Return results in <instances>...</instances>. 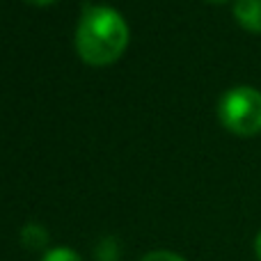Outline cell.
I'll use <instances>...</instances> for the list:
<instances>
[{
	"label": "cell",
	"instance_id": "obj_8",
	"mask_svg": "<svg viewBox=\"0 0 261 261\" xmlns=\"http://www.w3.org/2000/svg\"><path fill=\"white\" fill-rule=\"evenodd\" d=\"M254 254H257V259L261 261V231L257 234V239H254Z\"/></svg>",
	"mask_w": 261,
	"mask_h": 261
},
{
	"label": "cell",
	"instance_id": "obj_7",
	"mask_svg": "<svg viewBox=\"0 0 261 261\" xmlns=\"http://www.w3.org/2000/svg\"><path fill=\"white\" fill-rule=\"evenodd\" d=\"M140 261H186L184 257H179V254L170 252V250H153V252L144 254Z\"/></svg>",
	"mask_w": 261,
	"mask_h": 261
},
{
	"label": "cell",
	"instance_id": "obj_10",
	"mask_svg": "<svg viewBox=\"0 0 261 261\" xmlns=\"http://www.w3.org/2000/svg\"><path fill=\"white\" fill-rule=\"evenodd\" d=\"M208 3H225V0H208Z\"/></svg>",
	"mask_w": 261,
	"mask_h": 261
},
{
	"label": "cell",
	"instance_id": "obj_3",
	"mask_svg": "<svg viewBox=\"0 0 261 261\" xmlns=\"http://www.w3.org/2000/svg\"><path fill=\"white\" fill-rule=\"evenodd\" d=\"M234 16L248 32L261 35V0H236Z\"/></svg>",
	"mask_w": 261,
	"mask_h": 261
},
{
	"label": "cell",
	"instance_id": "obj_2",
	"mask_svg": "<svg viewBox=\"0 0 261 261\" xmlns=\"http://www.w3.org/2000/svg\"><path fill=\"white\" fill-rule=\"evenodd\" d=\"M222 126L236 135H257L261 130V92L250 85H239L225 92L218 103Z\"/></svg>",
	"mask_w": 261,
	"mask_h": 261
},
{
	"label": "cell",
	"instance_id": "obj_9",
	"mask_svg": "<svg viewBox=\"0 0 261 261\" xmlns=\"http://www.w3.org/2000/svg\"><path fill=\"white\" fill-rule=\"evenodd\" d=\"M30 3H35V5H50V3H55V0H30Z\"/></svg>",
	"mask_w": 261,
	"mask_h": 261
},
{
	"label": "cell",
	"instance_id": "obj_1",
	"mask_svg": "<svg viewBox=\"0 0 261 261\" xmlns=\"http://www.w3.org/2000/svg\"><path fill=\"white\" fill-rule=\"evenodd\" d=\"M128 46V25L124 16L106 5H90L83 9L76 28V48L83 62L106 67L122 58Z\"/></svg>",
	"mask_w": 261,
	"mask_h": 261
},
{
	"label": "cell",
	"instance_id": "obj_5",
	"mask_svg": "<svg viewBox=\"0 0 261 261\" xmlns=\"http://www.w3.org/2000/svg\"><path fill=\"white\" fill-rule=\"evenodd\" d=\"M96 261H119V248L115 239H103L96 245Z\"/></svg>",
	"mask_w": 261,
	"mask_h": 261
},
{
	"label": "cell",
	"instance_id": "obj_4",
	"mask_svg": "<svg viewBox=\"0 0 261 261\" xmlns=\"http://www.w3.org/2000/svg\"><path fill=\"white\" fill-rule=\"evenodd\" d=\"M21 243L25 250H44L46 245H48V231L44 229L41 225H37V222H30V225H25L21 229Z\"/></svg>",
	"mask_w": 261,
	"mask_h": 261
},
{
	"label": "cell",
	"instance_id": "obj_6",
	"mask_svg": "<svg viewBox=\"0 0 261 261\" xmlns=\"http://www.w3.org/2000/svg\"><path fill=\"white\" fill-rule=\"evenodd\" d=\"M41 261H83V259L81 254L69 248H55V250H48Z\"/></svg>",
	"mask_w": 261,
	"mask_h": 261
}]
</instances>
